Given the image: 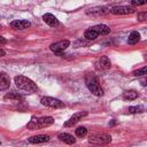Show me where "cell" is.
I'll return each mask as SVG.
<instances>
[{"mask_svg": "<svg viewBox=\"0 0 147 147\" xmlns=\"http://www.w3.org/2000/svg\"><path fill=\"white\" fill-rule=\"evenodd\" d=\"M14 80H15L16 86L20 90H23V91H25L28 93H36L38 91L37 85L30 78H28L25 76H21V75L20 76H16Z\"/></svg>", "mask_w": 147, "mask_h": 147, "instance_id": "6da1fadb", "label": "cell"}, {"mask_svg": "<svg viewBox=\"0 0 147 147\" xmlns=\"http://www.w3.org/2000/svg\"><path fill=\"white\" fill-rule=\"evenodd\" d=\"M85 83H86L87 88L92 92V94H94L96 96L103 95V90L101 88V86L99 84V79L94 74H87L85 76Z\"/></svg>", "mask_w": 147, "mask_h": 147, "instance_id": "7a4b0ae2", "label": "cell"}, {"mask_svg": "<svg viewBox=\"0 0 147 147\" xmlns=\"http://www.w3.org/2000/svg\"><path fill=\"white\" fill-rule=\"evenodd\" d=\"M54 123L53 117L45 116V117H32L31 121L28 123V129L30 130H38L46 126H49Z\"/></svg>", "mask_w": 147, "mask_h": 147, "instance_id": "3957f363", "label": "cell"}, {"mask_svg": "<svg viewBox=\"0 0 147 147\" xmlns=\"http://www.w3.org/2000/svg\"><path fill=\"white\" fill-rule=\"evenodd\" d=\"M111 141V137L107 133H96L92 134L88 138V142L93 145H107Z\"/></svg>", "mask_w": 147, "mask_h": 147, "instance_id": "277c9868", "label": "cell"}, {"mask_svg": "<svg viewBox=\"0 0 147 147\" xmlns=\"http://www.w3.org/2000/svg\"><path fill=\"white\" fill-rule=\"evenodd\" d=\"M41 105L46 106V107H49V108H63L64 107V103L62 101H60L59 99H55V98H52V96H44L41 98L40 100Z\"/></svg>", "mask_w": 147, "mask_h": 147, "instance_id": "5b68a950", "label": "cell"}, {"mask_svg": "<svg viewBox=\"0 0 147 147\" xmlns=\"http://www.w3.org/2000/svg\"><path fill=\"white\" fill-rule=\"evenodd\" d=\"M69 45H70V41H69V40H60V41H57V42L52 44V45L49 46V48H51L52 52H54V53H56V54H60V53H62L64 49H67Z\"/></svg>", "mask_w": 147, "mask_h": 147, "instance_id": "8992f818", "label": "cell"}, {"mask_svg": "<svg viewBox=\"0 0 147 147\" xmlns=\"http://www.w3.org/2000/svg\"><path fill=\"white\" fill-rule=\"evenodd\" d=\"M110 11L115 15H129V14H133L134 9L129 6H116V7H113Z\"/></svg>", "mask_w": 147, "mask_h": 147, "instance_id": "52a82bcc", "label": "cell"}, {"mask_svg": "<svg viewBox=\"0 0 147 147\" xmlns=\"http://www.w3.org/2000/svg\"><path fill=\"white\" fill-rule=\"evenodd\" d=\"M111 65L110 60L107 56H101L96 62H95V69L96 70H108Z\"/></svg>", "mask_w": 147, "mask_h": 147, "instance_id": "ba28073f", "label": "cell"}, {"mask_svg": "<svg viewBox=\"0 0 147 147\" xmlns=\"http://www.w3.org/2000/svg\"><path fill=\"white\" fill-rule=\"evenodd\" d=\"M86 115H87V111H79V113L74 114V115L70 117V119H68V121L64 123V126H74L80 118H83V117L86 116Z\"/></svg>", "mask_w": 147, "mask_h": 147, "instance_id": "9c48e42d", "label": "cell"}, {"mask_svg": "<svg viewBox=\"0 0 147 147\" xmlns=\"http://www.w3.org/2000/svg\"><path fill=\"white\" fill-rule=\"evenodd\" d=\"M10 26L16 29V30H24V29L30 28L31 23L29 21H25V20H16V21H13L10 23Z\"/></svg>", "mask_w": 147, "mask_h": 147, "instance_id": "30bf717a", "label": "cell"}, {"mask_svg": "<svg viewBox=\"0 0 147 147\" xmlns=\"http://www.w3.org/2000/svg\"><path fill=\"white\" fill-rule=\"evenodd\" d=\"M10 86V78L7 74L0 72V91L7 90Z\"/></svg>", "mask_w": 147, "mask_h": 147, "instance_id": "8fae6325", "label": "cell"}, {"mask_svg": "<svg viewBox=\"0 0 147 147\" xmlns=\"http://www.w3.org/2000/svg\"><path fill=\"white\" fill-rule=\"evenodd\" d=\"M49 140V137L47 134H38V136H33L31 138H29V142L31 144H41V142H46Z\"/></svg>", "mask_w": 147, "mask_h": 147, "instance_id": "7c38bea8", "label": "cell"}, {"mask_svg": "<svg viewBox=\"0 0 147 147\" xmlns=\"http://www.w3.org/2000/svg\"><path fill=\"white\" fill-rule=\"evenodd\" d=\"M110 9H108L107 7H95V8H91L90 10H87V14L91 15H106L107 13H109Z\"/></svg>", "mask_w": 147, "mask_h": 147, "instance_id": "4fadbf2b", "label": "cell"}, {"mask_svg": "<svg viewBox=\"0 0 147 147\" xmlns=\"http://www.w3.org/2000/svg\"><path fill=\"white\" fill-rule=\"evenodd\" d=\"M59 139H60L62 142L68 144V145H72V144L76 142V139H75L74 136L70 134V133H60V134H59Z\"/></svg>", "mask_w": 147, "mask_h": 147, "instance_id": "5bb4252c", "label": "cell"}, {"mask_svg": "<svg viewBox=\"0 0 147 147\" xmlns=\"http://www.w3.org/2000/svg\"><path fill=\"white\" fill-rule=\"evenodd\" d=\"M42 20H44V22H45L46 24H48V25H51V26H55V25L59 24L57 18H56L53 14H45V15L42 16Z\"/></svg>", "mask_w": 147, "mask_h": 147, "instance_id": "9a60e30c", "label": "cell"}, {"mask_svg": "<svg viewBox=\"0 0 147 147\" xmlns=\"http://www.w3.org/2000/svg\"><path fill=\"white\" fill-rule=\"evenodd\" d=\"M92 29H94V30L98 32L99 36H100V34H108V33L110 32V28H109L108 25H106V24H98V25L93 26Z\"/></svg>", "mask_w": 147, "mask_h": 147, "instance_id": "2e32d148", "label": "cell"}, {"mask_svg": "<svg viewBox=\"0 0 147 147\" xmlns=\"http://www.w3.org/2000/svg\"><path fill=\"white\" fill-rule=\"evenodd\" d=\"M84 37H85L87 40H94V39H96V38L99 37V34H98V32H96L94 29L90 28V29H87V30L84 32Z\"/></svg>", "mask_w": 147, "mask_h": 147, "instance_id": "e0dca14e", "label": "cell"}, {"mask_svg": "<svg viewBox=\"0 0 147 147\" xmlns=\"http://www.w3.org/2000/svg\"><path fill=\"white\" fill-rule=\"evenodd\" d=\"M139 40H140V34H139L137 31H132V32L130 33V36H129L127 42H129L130 45H134V44H137Z\"/></svg>", "mask_w": 147, "mask_h": 147, "instance_id": "ac0fdd59", "label": "cell"}, {"mask_svg": "<svg viewBox=\"0 0 147 147\" xmlns=\"http://www.w3.org/2000/svg\"><path fill=\"white\" fill-rule=\"evenodd\" d=\"M5 100H15V101H21L23 100L22 95L16 93V92H10V93H7L5 95Z\"/></svg>", "mask_w": 147, "mask_h": 147, "instance_id": "d6986e66", "label": "cell"}, {"mask_svg": "<svg viewBox=\"0 0 147 147\" xmlns=\"http://www.w3.org/2000/svg\"><path fill=\"white\" fill-rule=\"evenodd\" d=\"M123 98H124V100H134V99H137L138 98V93L136 92V91H126V92H124V94H123Z\"/></svg>", "mask_w": 147, "mask_h": 147, "instance_id": "ffe728a7", "label": "cell"}, {"mask_svg": "<svg viewBox=\"0 0 147 147\" xmlns=\"http://www.w3.org/2000/svg\"><path fill=\"white\" fill-rule=\"evenodd\" d=\"M75 133H76L77 137H84V136H86V133H87V129L84 127V126H79V127H77V129L75 130Z\"/></svg>", "mask_w": 147, "mask_h": 147, "instance_id": "44dd1931", "label": "cell"}, {"mask_svg": "<svg viewBox=\"0 0 147 147\" xmlns=\"http://www.w3.org/2000/svg\"><path fill=\"white\" fill-rule=\"evenodd\" d=\"M142 110H144V108L142 107H138V106H136V107H129L127 108V111L130 114H138V113H141Z\"/></svg>", "mask_w": 147, "mask_h": 147, "instance_id": "7402d4cb", "label": "cell"}, {"mask_svg": "<svg viewBox=\"0 0 147 147\" xmlns=\"http://www.w3.org/2000/svg\"><path fill=\"white\" fill-rule=\"evenodd\" d=\"M147 74V68L146 67H142L141 69H139V70H136V71H133V75L134 76H144V75H146Z\"/></svg>", "mask_w": 147, "mask_h": 147, "instance_id": "603a6c76", "label": "cell"}, {"mask_svg": "<svg viewBox=\"0 0 147 147\" xmlns=\"http://www.w3.org/2000/svg\"><path fill=\"white\" fill-rule=\"evenodd\" d=\"M146 2L147 0H131L132 6H141V5H145Z\"/></svg>", "mask_w": 147, "mask_h": 147, "instance_id": "cb8c5ba5", "label": "cell"}, {"mask_svg": "<svg viewBox=\"0 0 147 147\" xmlns=\"http://www.w3.org/2000/svg\"><path fill=\"white\" fill-rule=\"evenodd\" d=\"M146 18H147V13H146V11L138 14V20H139V21H145Z\"/></svg>", "mask_w": 147, "mask_h": 147, "instance_id": "d4e9b609", "label": "cell"}, {"mask_svg": "<svg viewBox=\"0 0 147 147\" xmlns=\"http://www.w3.org/2000/svg\"><path fill=\"white\" fill-rule=\"evenodd\" d=\"M6 42H7V40H6L3 37H1V36H0V45H5Z\"/></svg>", "mask_w": 147, "mask_h": 147, "instance_id": "484cf974", "label": "cell"}, {"mask_svg": "<svg viewBox=\"0 0 147 147\" xmlns=\"http://www.w3.org/2000/svg\"><path fill=\"white\" fill-rule=\"evenodd\" d=\"M5 54H6V52H5L2 48H0V57H1V56H3Z\"/></svg>", "mask_w": 147, "mask_h": 147, "instance_id": "4316f807", "label": "cell"}]
</instances>
